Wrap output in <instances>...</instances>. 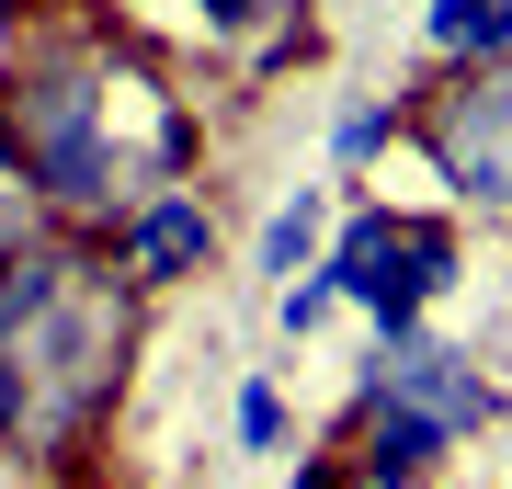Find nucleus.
Masks as SVG:
<instances>
[{
  "label": "nucleus",
  "mask_w": 512,
  "mask_h": 489,
  "mask_svg": "<svg viewBox=\"0 0 512 489\" xmlns=\"http://www.w3.org/2000/svg\"><path fill=\"white\" fill-rule=\"evenodd\" d=\"M421 35H433V57H512V0H433Z\"/></svg>",
  "instance_id": "obj_7"
},
{
  "label": "nucleus",
  "mask_w": 512,
  "mask_h": 489,
  "mask_svg": "<svg viewBox=\"0 0 512 489\" xmlns=\"http://www.w3.org/2000/svg\"><path fill=\"white\" fill-rule=\"evenodd\" d=\"M114 80L103 57H46L12 80V160L57 205H114L126 194V148H114Z\"/></svg>",
  "instance_id": "obj_1"
},
{
  "label": "nucleus",
  "mask_w": 512,
  "mask_h": 489,
  "mask_svg": "<svg viewBox=\"0 0 512 489\" xmlns=\"http://www.w3.org/2000/svg\"><path fill=\"white\" fill-rule=\"evenodd\" d=\"M308 239H319V194H296L285 217L262 228V273H296V262H308Z\"/></svg>",
  "instance_id": "obj_8"
},
{
  "label": "nucleus",
  "mask_w": 512,
  "mask_h": 489,
  "mask_svg": "<svg viewBox=\"0 0 512 489\" xmlns=\"http://www.w3.org/2000/svg\"><path fill=\"white\" fill-rule=\"evenodd\" d=\"M285 433V399L274 387H239V444H274Z\"/></svg>",
  "instance_id": "obj_10"
},
{
  "label": "nucleus",
  "mask_w": 512,
  "mask_h": 489,
  "mask_svg": "<svg viewBox=\"0 0 512 489\" xmlns=\"http://www.w3.org/2000/svg\"><path fill=\"white\" fill-rule=\"evenodd\" d=\"M330 148H342V160H376L387 148V103H353L342 126H330Z\"/></svg>",
  "instance_id": "obj_9"
},
{
  "label": "nucleus",
  "mask_w": 512,
  "mask_h": 489,
  "mask_svg": "<svg viewBox=\"0 0 512 489\" xmlns=\"http://www.w3.org/2000/svg\"><path fill=\"white\" fill-rule=\"evenodd\" d=\"M319 319H330V285H285V330H296V342H308Z\"/></svg>",
  "instance_id": "obj_11"
},
{
  "label": "nucleus",
  "mask_w": 512,
  "mask_h": 489,
  "mask_svg": "<svg viewBox=\"0 0 512 489\" xmlns=\"http://www.w3.org/2000/svg\"><path fill=\"white\" fill-rule=\"evenodd\" d=\"M433 160H444V182H456L467 205H512V57L478 69L456 103L433 114Z\"/></svg>",
  "instance_id": "obj_4"
},
{
  "label": "nucleus",
  "mask_w": 512,
  "mask_h": 489,
  "mask_svg": "<svg viewBox=\"0 0 512 489\" xmlns=\"http://www.w3.org/2000/svg\"><path fill=\"white\" fill-rule=\"evenodd\" d=\"M365 387H376V410H410V421H433L444 444L490 421V387H478V364H467V353H444V342H421V330H387Z\"/></svg>",
  "instance_id": "obj_3"
},
{
  "label": "nucleus",
  "mask_w": 512,
  "mask_h": 489,
  "mask_svg": "<svg viewBox=\"0 0 512 489\" xmlns=\"http://www.w3.org/2000/svg\"><path fill=\"white\" fill-rule=\"evenodd\" d=\"M126 251H137V273H148V285H183V273L205 262V205H194V194H160V205L137 217V239H126Z\"/></svg>",
  "instance_id": "obj_5"
},
{
  "label": "nucleus",
  "mask_w": 512,
  "mask_h": 489,
  "mask_svg": "<svg viewBox=\"0 0 512 489\" xmlns=\"http://www.w3.org/2000/svg\"><path fill=\"white\" fill-rule=\"evenodd\" d=\"M433 455H444V433H433V421L376 410V433H365V489H410V478H433Z\"/></svg>",
  "instance_id": "obj_6"
},
{
  "label": "nucleus",
  "mask_w": 512,
  "mask_h": 489,
  "mask_svg": "<svg viewBox=\"0 0 512 489\" xmlns=\"http://www.w3.org/2000/svg\"><path fill=\"white\" fill-rule=\"evenodd\" d=\"M319 285L353 296V308H376V330H421V308L456 285V239L410 228V217H353L342 251L319 262Z\"/></svg>",
  "instance_id": "obj_2"
}]
</instances>
